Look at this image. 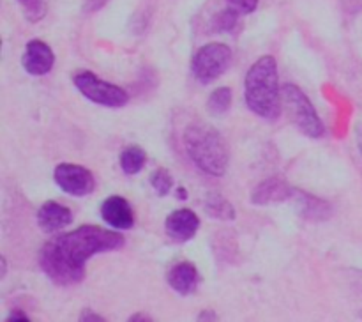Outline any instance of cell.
<instances>
[{
  "instance_id": "obj_1",
  "label": "cell",
  "mask_w": 362,
  "mask_h": 322,
  "mask_svg": "<svg viewBox=\"0 0 362 322\" xmlns=\"http://www.w3.org/2000/svg\"><path fill=\"white\" fill-rule=\"evenodd\" d=\"M124 246L122 234L95 225H83L49 239L39 253V265L57 285H76L85 278V264L98 253Z\"/></svg>"
},
{
  "instance_id": "obj_2",
  "label": "cell",
  "mask_w": 362,
  "mask_h": 322,
  "mask_svg": "<svg viewBox=\"0 0 362 322\" xmlns=\"http://www.w3.org/2000/svg\"><path fill=\"white\" fill-rule=\"evenodd\" d=\"M244 96L247 108L262 119L276 120L281 115V87L274 57H262L250 67L244 80Z\"/></svg>"
},
{
  "instance_id": "obj_3",
  "label": "cell",
  "mask_w": 362,
  "mask_h": 322,
  "mask_svg": "<svg viewBox=\"0 0 362 322\" xmlns=\"http://www.w3.org/2000/svg\"><path fill=\"white\" fill-rule=\"evenodd\" d=\"M184 147L191 161L209 176L221 177L228 166V151L223 137L207 122H194L184 131Z\"/></svg>"
},
{
  "instance_id": "obj_4",
  "label": "cell",
  "mask_w": 362,
  "mask_h": 322,
  "mask_svg": "<svg viewBox=\"0 0 362 322\" xmlns=\"http://www.w3.org/2000/svg\"><path fill=\"white\" fill-rule=\"evenodd\" d=\"M283 110L290 122L310 138H322L325 134V126L318 117L317 110L311 105L310 98L304 94L303 88L293 84H285L281 88Z\"/></svg>"
},
{
  "instance_id": "obj_5",
  "label": "cell",
  "mask_w": 362,
  "mask_h": 322,
  "mask_svg": "<svg viewBox=\"0 0 362 322\" xmlns=\"http://www.w3.org/2000/svg\"><path fill=\"white\" fill-rule=\"evenodd\" d=\"M232 66V50L223 42H207L197 50L191 60V71L200 84L218 80Z\"/></svg>"
},
{
  "instance_id": "obj_6",
  "label": "cell",
  "mask_w": 362,
  "mask_h": 322,
  "mask_svg": "<svg viewBox=\"0 0 362 322\" xmlns=\"http://www.w3.org/2000/svg\"><path fill=\"white\" fill-rule=\"evenodd\" d=\"M74 85H76V88L85 98L90 99L95 105L108 106V108H122L129 101V96H127L124 88L101 80V78H98L90 71L78 73L74 76Z\"/></svg>"
},
{
  "instance_id": "obj_7",
  "label": "cell",
  "mask_w": 362,
  "mask_h": 322,
  "mask_svg": "<svg viewBox=\"0 0 362 322\" xmlns=\"http://www.w3.org/2000/svg\"><path fill=\"white\" fill-rule=\"evenodd\" d=\"M57 186L73 197H87L94 191L95 179L92 172L76 163H60L53 170Z\"/></svg>"
},
{
  "instance_id": "obj_8",
  "label": "cell",
  "mask_w": 362,
  "mask_h": 322,
  "mask_svg": "<svg viewBox=\"0 0 362 322\" xmlns=\"http://www.w3.org/2000/svg\"><path fill=\"white\" fill-rule=\"evenodd\" d=\"M21 64H23L25 71L32 76H42L52 71L53 64H55V55H53L52 48L41 39H32L25 46V53L21 57Z\"/></svg>"
},
{
  "instance_id": "obj_9",
  "label": "cell",
  "mask_w": 362,
  "mask_h": 322,
  "mask_svg": "<svg viewBox=\"0 0 362 322\" xmlns=\"http://www.w3.org/2000/svg\"><path fill=\"white\" fill-rule=\"evenodd\" d=\"M198 229H200V219L191 209H177L168 214L165 222L166 236L175 243H186L193 239Z\"/></svg>"
},
{
  "instance_id": "obj_10",
  "label": "cell",
  "mask_w": 362,
  "mask_h": 322,
  "mask_svg": "<svg viewBox=\"0 0 362 322\" xmlns=\"http://www.w3.org/2000/svg\"><path fill=\"white\" fill-rule=\"evenodd\" d=\"M101 218L115 230H127L134 225V214L129 202L119 195H112L103 202Z\"/></svg>"
},
{
  "instance_id": "obj_11",
  "label": "cell",
  "mask_w": 362,
  "mask_h": 322,
  "mask_svg": "<svg viewBox=\"0 0 362 322\" xmlns=\"http://www.w3.org/2000/svg\"><path fill=\"white\" fill-rule=\"evenodd\" d=\"M73 222V212L59 202H45L37 211V225L42 232L53 234L66 229Z\"/></svg>"
},
{
  "instance_id": "obj_12",
  "label": "cell",
  "mask_w": 362,
  "mask_h": 322,
  "mask_svg": "<svg viewBox=\"0 0 362 322\" xmlns=\"http://www.w3.org/2000/svg\"><path fill=\"white\" fill-rule=\"evenodd\" d=\"M293 190L288 186L285 179L281 177H271L258 184L251 193V202L257 205H269L278 204V202L288 200L292 198Z\"/></svg>"
},
{
  "instance_id": "obj_13",
  "label": "cell",
  "mask_w": 362,
  "mask_h": 322,
  "mask_svg": "<svg viewBox=\"0 0 362 322\" xmlns=\"http://www.w3.org/2000/svg\"><path fill=\"white\" fill-rule=\"evenodd\" d=\"M168 285L182 296H189L198 287V271L193 262H179L168 271Z\"/></svg>"
},
{
  "instance_id": "obj_14",
  "label": "cell",
  "mask_w": 362,
  "mask_h": 322,
  "mask_svg": "<svg viewBox=\"0 0 362 322\" xmlns=\"http://www.w3.org/2000/svg\"><path fill=\"white\" fill-rule=\"evenodd\" d=\"M292 198H296L299 212L306 219H311V222H324V219H327L329 216H331V205H329L327 202L320 200V198L313 197V195L293 190Z\"/></svg>"
},
{
  "instance_id": "obj_15",
  "label": "cell",
  "mask_w": 362,
  "mask_h": 322,
  "mask_svg": "<svg viewBox=\"0 0 362 322\" xmlns=\"http://www.w3.org/2000/svg\"><path fill=\"white\" fill-rule=\"evenodd\" d=\"M205 212L212 218L223 219V222L235 219V207L219 193H209V197L205 198Z\"/></svg>"
},
{
  "instance_id": "obj_16",
  "label": "cell",
  "mask_w": 362,
  "mask_h": 322,
  "mask_svg": "<svg viewBox=\"0 0 362 322\" xmlns=\"http://www.w3.org/2000/svg\"><path fill=\"white\" fill-rule=\"evenodd\" d=\"M145 161H147V154L138 145L126 147L120 154V166H122V172L127 173V176H134V173L140 172L145 166Z\"/></svg>"
},
{
  "instance_id": "obj_17",
  "label": "cell",
  "mask_w": 362,
  "mask_h": 322,
  "mask_svg": "<svg viewBox=\"0 0 362 322\" xmlns=\"http://www.w3.org/2000/svg\"><path fill=\"white\" fill-rule=\"evenodd\" d=\"M232 88L230 87H219L216 91H212V94L209 96L207 108L209 112L214 113V115H225L226 112L232 106Z\"/></svg>"
},
{
  "instance_id": "obj_18",
  "label": "cell",
  "mask_w": 362,
  "mask_h": 322,
  "mask_svg": "<svg viewBox=\"0 0 362 322\" xmlns=\"http://www.w3.org/2000/svg\"><path fill=\"white\" fill-rule=\"evenodd\" d=\"M151 186L154 188L156 193H158L159 197H166L173 186L172 176H170L165 168H158L156 172H152Z\"/></svg>"
},
{
  "instance_id": "obj_19",
  "label": "cell",
  "mask_w": 362,
  "mask_h": 322,
  "mask_svg": "<svg viewBox=\"0 0 362 322\" xmlns=\"http://www.w3.org/2000/svg\"><path fill=\"white\" fill-rule=\"evenodd\" d=\"M25 11L28 21H39L46 13L45 0H18Z\"/></svg>"
},
{
  "instance_id": "obj_20",
  "label": "cell",
  "mask_w": 362,
  "mask_h": 322,
  "mask_svg": "<svg viewBox=\"0 0 362 322\" xmlns=\"http://www.w3.org/2000/svg\"><path fill=\"white\" fill-rule=\"evenodd\" d=\"M237 16H239V11L237 9H223L221 13L216 16L214 20V28L216 30H232L237 23Z\"/></svg>"
},
{
  "instance_id": "obj_21",
  "label": "cell",
  "mask_w": 362,
  "mask_h": 322,
  "mask_svg": "<svg viewBox=\"0 0 362 322\" xmlns=\"http://www.w3.org/2000/svg\"><path fill=\"white\" fill-rule=\"evenodd\" d=\"M228 2L232 4L233 9H237L243 14L255 13L258 7V0H228Z\"/></svg>"
},
{
  "instance_id": "obj_22",
  "label": "cell",
  "mask_w": 362,
  "mask_h": 322,
  "mask_svg": "<svg viewBox=\"0 0 362 322\" xmlns=\"http://www.w3.org/2000/svg\"><path fill=\"white\" fill-rule=\"evenodd\" d=\"M80 321H105V317H101V315L99 314H94V311H90V310H85L83 314L80 315Z\"/></svg>"
},
{
  "instance_id": "obj_23",
  "label": "cell",
  "mask_w": 362,
  "mask_h": 322,
  "mask_svg": "<svg viewBox=\"0 0 362 322\" xmlns=\"http://www.w3.org/2000/svg\"><path fill=\"white\" fill-rule=\"evenodd\" d=\"M7 322H13V321H28V315H25L23 311L16 310V311H11L6 318Z\"/></svg>"
},
{
  "instance_id": "obj_24",
  "label": "cell",
  "mask_w": 362,
  "mask_h": 322,
  "mask_svg": "<svg viewBox=\"0 0 362 322\" xmlns=\"http://www.w3.org/2000/svg\"><path fill=\"white\" fill-rule=\"evenodd\" d=\"M356 138H357V145H359V151L362 156V122H359L356 126Z\"/></svg>"
},
{
  "instance_id": "obj_25",
  "label": "cell",
  "mask_w": 362,
  "mask_h": 322,
  "mask_svg": "<svg viewBox=\"0 0 362 322\" xmlns=\"http://www.w3.org/2000/svg\"><path fill=\"white\" fill-rule=\"evenodd\" d=\"M198 318H200V321H204V318H211V321L214 318V321H218V315H216L212 310H205L204 314L198 315Z\"/></svg>"
},
{
  "instance_id": "obj_26",
  "label": "cell",
  "mask_w": 362,
  "mask_h": 322,
  "mask_svg": "<svg viewBox=\"0 0 362 322\" xmlns=\"http://www.w3.org/2000/svg\"><path fill=\"white\" fill-rule=\"evenodd\" d=\"M129 321H152V318L151 317H148V315H145V314H134L133 315V317H131L129 318Z\"/></svg>"
},
{
  "instance_id": "obj_27",
  "label": "cell",
  "mask_w": 362,
  "mask_h": 322,
  "mask_svg": "<svg viewBox=\"0 0 362 322\" xmlns=\"http://www.w3.org/2000/svg\"><path fill=\"white\" fill-rule=\"evenodd\" d=\"M177 197H179L180 200H182V198H187V191L182 190V188H179V190H177Z\"/></svg>"
},
{
  "instance_id": "obj_28",
  "label": "cell",
  "mask_w": 362,
  "mask_h": 322,
  "mask_svg": "<svg viewBox=\"0 0 362 322\" xmlns=\"http://www.w3.org/2000/svg\"><path fill=\"white\" fill-rule=\"evenodd\" d=\"M6 271H7V264H6V258L2 257V278H6Z\"/></svg>"
}]
</instances>
